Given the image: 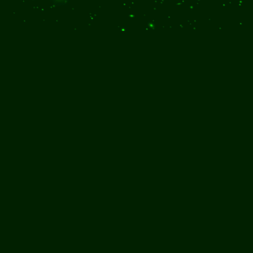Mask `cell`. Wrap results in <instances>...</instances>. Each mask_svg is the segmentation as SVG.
<instances>
[{"label": "cell", "instance_id": "cell-1", "mask_svg": "<svg viewBox=\"0 0 253 253\" xmlns=\"http://www.w3.org/2000/svg\"><path fill=\"white\" fill-rule=\"evenodd\" d=\"M53 4L57 5H63L67 3L69 0H50Z\"/></svg>", "mask_w": 253, "mask_h": 253}]
</instances>
